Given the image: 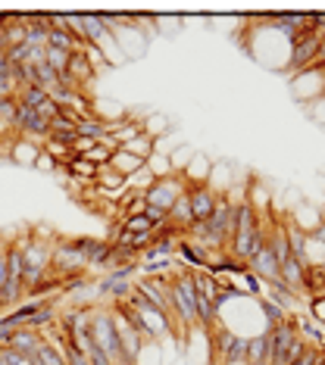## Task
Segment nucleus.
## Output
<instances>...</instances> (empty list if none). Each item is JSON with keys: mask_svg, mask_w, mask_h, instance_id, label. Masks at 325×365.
Returning <instances> with one entry per match:
<instances>
[{"mask_svg": "<svg viewBox=\"0 0 325 365\" xmlns=\"http://www.w3.org/2000/svg\"><path fill=\"white\" fill-rule=\"evenodd\" d=\"M13 244L23 253V287L28 297L50 275V247H54V235L38 231V228L19 231V235H13Z\"/></svg>", "mask_w": 325, "mask_h": 365, "instance_id": "nucleus-1", "label": "nucleus"}, {"mask_svg": "<svg viewBox=\"0 0 325 365\" xmlns=\"http://www.w3.org/2000/svg\"><path fill=\"white\" fill-rule=\"evenodd\" d=\"M91 338H94V347L110 356L113 365H135V359L125 353V347H122L116 322H113V312L106 309V306L91 312Z\"/></svg>", "mask_w": 325, "mask_h": 365, "instance_id": "nucleus-2", "label": "nucleus"}, {"mask_svg": "<svg viewBox=\"0 0 325 365\" xmlns=\"http://www.w3.org/2000/svg\"><path fill=\"white\" fill-rule=\"evenodd\" d=\"M188 191V178L182 169H172L169 175H163V178H154V185L144 191V203L154 209H163V213H169L172 203L178 200Z\"/></svg>", "mask_w": 325, "mask_h": 365, "instance_id": "nucleus-3", "label": "nucleus"}, {"mask_svg": "<svg viewBox=\"0 0 325 365\" xmlns=\"http://www.w3.org/2000/svg\"><path fill=\"white\" fill-rule=\"evenodd\" d=\"M322 28H303V32H298L291 38V69H307L309 63H313L316 56V47H319L322 41Z\"/></svg>", "mask_w": 325, "mask_h": 365, "instance_id": "nucleus-4", "label": "nucleus"}, {"mask_svg": "<svg viewBox=\"0 0 325 365\" xmlns=\"http://www.w3.org/2000/svg\"><path fill=\"white\" fill-rule=\"evenodd\" d=\"M188 200H191L194 222H207V218L213 216L219 194L213 191V185H209V181H188Z\"/></svg>", "mask_w": 325, "mask_h": 365, "instance_id": "nucleus-5", "label": "nucleus"}, {"mask_svg": "<svg viewBox=\"0 0 325 365\" xmlns=\"http://www.w3.org/2000/svg\"><path fill=\"white\" fill-rule=\"evenodd\" d=\"M94 66H91V60L88 56H85V50L82 54H72L69 56V69H66V75L72 78V85L78 87V91H85V87H88L91 82H94Z\"/></svg>", "mask_w": 325, "mask_h": 365, "instance_id": "nucleus-6", "label": "nucleus"}, {"mask_svg": "<svg viewBox=\"0 0 325 365\" xmlns=\"http://www.w3.org/2000/svg\"><path fill=\"white\" fill-rule=\"evenodd\" d=\"M38 344H41V334L35 331V328H25V325L23 328H13L10 338H6V347L16 349V353H23V356H32Z\"/></svg>", "mask_w": 325, "mask_h": 365, "instance_id": "nucleus-7", "label": "nucleus"}, {"mask_svg": "<svg viewBox=\"0 0 325 365\" xmlns=\"http://www.w3.org/2000/svg\"><path fill=\"white\" fill-rule=\"evenodd\" d=\"M244 365H269V331L257 334V338H247Z\"/></svg>", "mask_w": 325, "mask_h": 365, "instance_id": "nucleus-8", "label": "nucleus"}, {"mask_svg": "<svg viewBox=\"0 0 325 365\" xmlns=\"http://www.w3.org/2000/svg\"><path fill=\"white\" fill-rule=\"evenodd\" d=\"M66 172H69V178H75V181H82V185L94 187V175H97V166H94L88 156H72L69 163H66Z\"/></svg>", "mask_w": 325, "mask_h": 365, "instance_id": "nucleus-9", "label": "nucleus"}, {"mask_svg": "<svg viewBox=\"0 0 325 365\" xmlns=\"http://www.w3.org/2000/svg\"><path fill=\"white\" fill-rule=\"evenodd\" d=\"M119 150H125V153H132V156H138L141 163H147L150 156L157 153V141L150 135H138V137H132L128 144H122Z\"/></svg>", "mask_w": 325, "mask_h": 365, "instance_id": "nucleus-10", "label": "nucleus"}, {"mask_svg": "<svg viewBox=\"0 0 325 365\" xmlns=\"http://www.w3.org/2000/svg\"><path fill=\"white\" fill-rule=\"evenodd\" d=\"M144 166L147 163H141L138 156H132V153H125V150H116L113 153V159H110V169H116L119 175H125V178L128 175H135V172H141Z\"/></svg>", "mask_w": 325, "mask_h": 365, "instance_id": "nucleus-11", "label": "nucleus"}, {"mask_svg": "<svg viewBox=\"0 0 325 365\" xmlns=\"http://www.w3.org/2000/svg\"><path fill=\"white\" fill-rule=\"evenodd\" d=\"M47 100H50V94L44 91V87H38V85L23 87V91L16 94V104H23V106H28V109H35V113H38V109L44 106Z\"/></svg>", "mask_w": 325, "mask_h": 365, "instance_id": "nucleus-12", "label": "nucleus"}, {"mask_svg": "<svg viewBox=\"0 0 325 365\" xmlns=\"http://www.w3.org/2000/svg\"><path fill=\"white\" fill-rule=\"evenodd\" d=\"M244 353H247V338H241V334H235L232 344H228L226 356H222L219 365H235V362H244Z\"/></svg>", "mask_w": 325, "mask_h": 365, "instance_id": "nucleus-13", "label": "nucleus"}, {"mask_svg": "<svg viewBox=\"0 0 325 365\" xmlns=\"http://www.w3.org/2000/svg\"><path fill=\"white\" fill-rule=\"evenodd\" d=\"M69 56H72L69 50H56V47H47L44 50V63L56 72V75H63V72L69 69Z\"/></svg>", "mask_w": 325, "mask_h": 365, "instance_id": "nucleus-14", "label": "nucleus"}, {"mask_svg": "<svg viewBox=\"0 0 325 365\" xmlns=\"http://www.w3.org/2000/svg\"><path fill=\"white\" fill-rule=\"evenodd\" d=\"M119 231H125V235H150V222L144 216H125L119 222Z\"/></svg>", "mask_w": 325, "mask_h": 365, "instance_id": "nucleus-15", "label": "nucleus"}, {"mask_svg": "<svg viewBox=\"0 0 325 365\" xmlns=\"http://www.w3.org/2000/svg\"><path fill=\"white\" fill-rule=\"evenodd\" d=\"M259 309H263V316H266V322H269V328H276V325H281L288 318V309H281V306L272 303V300H259Z\"/></svg>", "mask_w": 325, "mask_h": 365, "instance_id": "nucleus-16", "label": "nucleus"}, {"mask_svg": "<svg viewBox=\"0 0 325 365\" xmlns=\"http://www.w3.org/2000/svg\"><path fill=\"white\" fill-rule=\"evenodd\" d=\"M322 359H325V349H322V347H309V344H307V349H303V353H300L291 365H319Z\"/></svg>", "mask_w": 325, "mask_h": 365, "instance_id": "nucleus-17", "label": "nucleus"}, {"mask_svg": "<svg viewBox=\"0 0 325 365\" xmlns=\"http://www.w3.org/2000/svg\"><path fill=\"white\" fill-rule=\"evenodd\" d=\"M63 356H66V365H91V359H88V353H82V349H75L66 340V347H63Z\"/></svg>", "mask_w": 325, "mask_h": 365, "instance_id": "nucleus-18", "label": "nucleus"}, {"mask_svg": "<svg viewBox=\"0 0 325 365\" xmlns=\"http://www.w3.org/2000/svg\"><path fill=\"white\" fill-rule=\"evenodd\" d=\"M94 144H97L94 137H82V135H75V141L69 144V153H72V156H88V150L94 147Z\"/></svg>", "mask_w": 325, "mask_h": 365, "instance_id": "nucleus-19", "label": "nucleus"}, {"mask_svg": "<svg viewBox=\"0 0 325 365\" xmlns=\"http://www.w3.org/2000/svg\"><path fill=\"white\" fill-rule=\"evenodd\" d=\"M88 159H91V163H94V166H97V169H100V166H110L113 153L106 150V147H100V144H94V147L88 150Z\"/></svg>", "mask_w": 325, "mask_h": 365, "instance_id": "nucleus-20", "label": "nucleus"}, {"mask_svg": "<svg viewBox=\"0 0 325 365\" xmlns=\"http://www.w3.org/2000/svg\"><path fill=\"white\" fill-rule=\"evenodd\" d=\"M16 97L13 100H0V122H4V125H10L13 128V119H16Z\"/></svg>", "mask_w": 325, "mask_h": 365, "instance_id": "nucleus-21", "label": "nucleus"}, {"mask_svg": "<svg viewBox=\"0 0 325 365\" xmlns=\"http://www.w3.org/2000/svg\"><path fill=\"white\" fill-rule=\"evenodd\" d=\"M10 240L13 237H0V294L6 287V250H10Z\"/></svg>", "mask_w": 325, "mask_h": 365, "instance_id": "nucleus-22", "label": "nucleus"}, {"mask_svg": "<svg viewBox=\"0 0 325 365\" xmlns=\"http://www.w3.org/2000/svg\"><path fill=\"white\" fill-rule=\"evenodd\" d=\"M6 60L13 66H25L28 63V47L25 44H19V47H6Z\"/></svg>", "mask_w": 325, "mask_h": 365, "instance_id": "nucleus-23", "label": "nucleus"}, {"mask_svg": "<svg viewBox=\"0 0 325 365\" xmlns=\"http://www.w3.org/2000/svg\"><path fill=\"white\" fill-rule=\"evenodd\" d=\"M35 169H44V172H54V169H56V163H54V159H50V156H47V153H44V150H41V153H38V159H35Z\"/></svg>", "mask_w": 325, "mask_h": 365, "instance_id": "nucleus-24", "label": "nucleus"}, {"mask_svg": "<svg viewBox=\"0 0 325 365\" xmlns=\"http://www.w3.org/2000/svg\"><path fill=\"white\" fill-rule=\"evenodd\" d=\"M319 66H325V35H322L319 47H316V56H313V63H309L307 69H319Z\"/></svg>", "mask_w": 325, "mask_h": 365, "instance_id": "nucleus-25", "label": "nucleus"}, {"mask_svg": "<svg viewBox=\"0 0 325 365\" xmlns=\"http://www.w3.org/2000/svg\"><path fill=\"white\" fill-rule=\"evenodd\" d=\"M88 359H91V365H113V362H110V356H106V353H100L97 347H94L91 353H88Z\"/></svg>", "mask_w": 325, "mask_h": 365, "instance_id": "nucleus-26", "label": "nucleus"}, {"mask_svg": "<svg viewBox=\"0 0 325 365\" xmlns=\"http://www.w3.org/2000/svg\"><path fill=\"white\" fill-rule=\"evenodd\" d=\"M6 75H16V66L6 60V54H4L0 56V78H6Z\"/></svg>", "mask_w": 325, "mask_h": 365, "instance_id": "nucleus-27", "label": "nucleus"}, {"mask_svg": "<svg viewBox=\"0 0 325 365\" xmlns=\"http://www.w3.org/2000/svg\"><path fill=\"white\" fill-rule=\"evenodd\" d=\"M0 365H6V362H4V356H0Z\"/></svg>", "mask_w": 325, "mask_h": 365, "instance_id": "nucleus-28", "label": "nucleus"}, {"mask_svg": "<svg viewBox=\"0 0 325 365\" xmlns=\"http://www.w3.org/2000/svg\"><path fill=\"white\" fill-rule=\"evenodd\" d=\"M319 365H325V359H322V362H319Z\"/></svg>", "mask_w": 325, "mask_h": 365, "instance_id": "nucleus-29", "label": "nucleus"}, {"mask_svg": "<svg viewBox=\"0 0 325 365\" xmlns=\"http://www.w3.org/2000/svg\"><path fill=\"white\" fill-rule=\"evenodd\" d=\"M0 316H4V312H0Z\"/></svg>", "mask_w": 325, "mask_h": 365, "instance_id": "nucleus-30", "label": "nucleus"}]
</instances>
